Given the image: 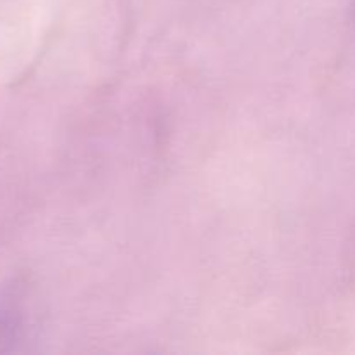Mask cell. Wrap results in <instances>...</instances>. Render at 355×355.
Returning a JSON list of instances; mask_svg holds the SVG:
<instances>
[{
  "instance_id": "obj_1",
  "label": "cell",
  "mask_w": 355,
  "mask_h": 355,
  "mask_svg": "<svg viewBox=\"0 0 355 355\" xmlns=\"http://www.w3.org/2000/svg\"><path fill=\"white\" fill-rule=\"evenodd\" d=\"M35 304L30 284L10 279L0 288V354L17 352L33 338Z\"/></svg>"
}]
</instances>
